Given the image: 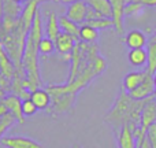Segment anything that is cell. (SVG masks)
Here are the masks:
<instances>
[{
	"mask_svg": "<svg viewBox=\"0 0 156 148\" xmlns=\"http://www.w3.org/2000/svg\"><path fill=\"white\" fill-rule=\"evenodd\" d=\"M148 99L134 100L129 96V93L126 91L121 89L115 103L108 110V113L105 114L104 117L105 122L110 124L114 128V130H116V132L122 126H125V125L140 126L141 113H143V108L145 106V103L148 102Z\"/></svg>",
	"mask_w": 156,
	"mask_h": 148,
	"instance_id": "cell-1",
	"label": "cell"
},
{
	"mask_svg": "<svg viewBox=\"0 0 156 148\" xmlns=\"http://www.w3.org/2000/svg\"><path fill=\"white\" fill-rule=\"evenodd\" d=\"M47 92L51 96V114L52 115H58V114H63L67 111L73 110L74 104H76L77 93L71 92L69 89L67 84H59V85H48L47 86Z\"/></svg>",
	"mask_w": 156,
	"mask_h": 148,
	"instance_id": "cell-2",
	"label": "cell"
},
{
	"mask_svg": "<svg viewBox=\"0 0 156 148\" xmlns=\"http://www.w3.org/2000/svg\"><path fill=\"white\" fill-rule=\"evenodd\" d=\"M155 89H156V85L154 81V75L147 71V75L143 80V82L136 89H133L132 92H129V96L134 100H144L151 96H155Z\"/></svg>",
	"mask_w": 156,
	"mask_h": 148,
	"instance_id": "cell-3",
	"label": "cell"
},
{
	"mask_svg": "<svg viewBox=\"0 0 156 148\" xmlns=\"http://www.w3.org/2000/svg\"><path fill=\"white\" fill-rule=\"evenodd\" d=\"M0 146L4 148H45L33 139L23 136H3L0 139Z\"/></svg>",
	"mask_w": 156,
	"mask_h": 148,
	"instance_id": "cell-4",
	"label": "cell"
},
{
	"mask_svg": "<svg viewBox=\"0 0 156 148\" xmlns=\"http://www.w3.org/2000/svg\"><path fill=\"white\" fill-rule=\"evenodd\" d=\"M78 40H80V38L74 37V36H70V34H67V33L60 32L59 36H58L54 41L55 49H56L60 55L66 56L67 60H70L71 59V51H73V48L76 47Z\"/></svg>",
	"mask_w": 156,
	"mask_h": 148,
	"instance_id": "cell-5",
	"label": "cell"
},
{
	"mask_svg": "<svg viewBox=\"0 0 156 148\" xmlns=\"http://www.w3.org/2000/svg\"><path fill=\"white\" fill-rule=\"evenodd\" d=\"M86 13H88V4L85 0H78L69 4L67 11H66V16L70 18L77 25H83L86 19Z\"/></svg>",
	"mask_w": 156,
	"mask_h": 148,
	"instance_id": "cell-6",
	"label": "cell"
},
{
	"mask_svg": "<svg viewBox=\"0 0 156 148\" xmlns=\"http://www.w3.org/2000/svg\"><path fill=\"white\" fill-rule=\"evenodd\" d=\"M111 7H112V22L114 29L118 34H122L125 29V5L126 0H110Z\"/></svg>",
	"mask_w": 156,
	"mask_h": 148,
	"instance_id": "cell-7",
	"label": "cell"
},
{
	"mask_svg": "<svg viewBox=\"0 0 156 148\" xmlns=\"http://www.w3.org/2000/svg\"><path fill=\"white\" fill-rule=\"evenodd\" d=\"M156 124V97L152 96L148 99L145 103L141 113V119H140V128L147 132L151 125Z\"/></svg>",
	"mask_w": 156,
	"mask_h": 148,
	"instance_id": "cell-8",
	"label": "cell"
},
{
	"mask_svg": "<svg viewBox=\"0 0 156 148\" xmlns=\"http://www.w3.org/2000/svg\"><path fill=\"white\" fill-rule=\"evenodd\" d=\"M3 103L5 104V107H7L8 113L12 114L14 117H15L16 122H19V124H25V115L22 114V100L19 99L16 95L11 93V95H7V96L3 99Z\"/></svg>",
	"mask_w": 156,
	"mask_h": 148,
	"instance_id": "cell-9",
	"label": "cell"
},
{
	"mask_svg": "<svg viewBox=\"0 0 156 148\" xmlns=\"http://www.w3.org/2000/svg\"><path fill=\"white\" fill-rule=\"evenodd\" d=\"M133 129L134 128L129 126V125H125L121 129L118 130V148H137L136 144V139L133 135Z\"/></svg>",
	"mask_w": 156,
	"mask_h": 148,
	"instance_id": "cell-10",
	"label": "cell"
},
{
	"mask_svg": "<svg viewBox=\"0 0 156 148\" xmlns=\"http://www.w3.org/2000/svg\"><path fill=\"white\" fill-rule=\"evenodd\" d=\"M30 100L34 103L37 110H48L51 106V96L47 89L43 88H37L30 92Z\"/></svg>",
	"mask_w": 156,
	"mask_h": 148,
	"instance_id": "cell-11",
	"label": "cell"
},
{
	"mask_svg": "<svg viewBox=\"0 0 156 148\" xmlns=\"http://www.w3.org/2000/svg\"><path fill=\"white\" fill-rule=\"evenodd\" d=\"M145 75H147V70L145 71H130V73H127L123 77V81H122V89L126 91L127 93L132 92L133 89H136L143 82Z\"/></svg>",
	"mask_w": 156,
	"mask_h": 148,
	"instance_id": "cell-12",
	"label": "cell"
},
{
	"mask_svg": "<svg viewBox=\"0 0 156 148\" xmlns=\"http://www.w3.org/2000/svg\"><path fill=\"white\" fill-rule=\"evenodd\" d=\"M40 0H29L27 4L25 5V8H22V14H21V21L23 22V25L30 30L34 21L36 13L38 11V4H40Z\"/></svg>",
	"mask_w": 156,
	"mask_h": 148,
	"instance_id": "cell-13",
	"label": "cell"
},
{
	"mask_svg": "<svg viewBox=\"0 0 156 148\" xmlns=\"http://www.w3.org/2000/svg\"><path fill=\"white\" fill-rule=\"evenodd\" d=\"M125 44L129 47L130 49H136V48H144L148 43L147 40V36L144 34L141 30H132L125 36Z\"/></svg>",
	"mask_w": 156,
	"mask_h": 148,
	"instance_id": "cell-14",
	"label": "cell"
},
{
	"mask_svg": "<svg viewBox=\"0 0 156 148\" xmlns=\"http://www.w3.org/2000/svg\"><path fill=\"white\" fill-rule=\"evenodd\" d=\"M86 4L93 8L97 14L104 18H112V7L110 0H85Z\"/></svg>",
	"mask_w": 156,
	"mask_h": 148,
	"instance_id": "cell-15",
	"label": "cell"
},
{
	"mask_svg": "<svg viewBox=\"0 0 156 148\" xmlns=\"http://www.w3.org/2000/svg\"><path fill=\"white\" fill-rule=\"evenodd\" d=\"M129 63L134 67H143L147 66V59H148V54H147L145 48H136L130 49L129 55H127Z\"/></svg>",
	"mask_w": 156,
	"mask_h": 148,
	"instance_id": "cell-16",
	"label": "cell"
},
{
	"mask_svg": "<svg viewBox=\"0 0 156 148\" xmlns=\"http://www.w3.org/2000/svg\"><path fill=\"white\" fill-rule=\"evenodd\" d=\"M78 38L86 44H96V41L99 40V30H96L88 23H83L80 27Z\"/></svg>",
	"mask_w": 156,
	"mask_h": 148,
	"instance_id": "cell-17",
	"label": "cell"
},
{
	"mask_svg": "<svg viewBox=\"0 0 156 148\" xmlns=\"http://www.w3.org/2000/svg\"><path fill=\"white\" fill-rule=\"evenodd\" d=\"M62 32L59 27V21H58V16L56 14L52 11L47 15V26H45V33H47V37H49L51 40L55 41V38L59 36V33Z\"/></svg>",
	"mask_w": 156,
	"mask_h": 148,
	"instance_id": "cell-18",
	"label": "cell"
},
{
	"mask_svg": "<svg viewBox=\"0 0 156 148\" xmlns=\"http://www.w3.org/2000/svg\"><path fill=\"white\" fill-rule=\"evenodd\" d=\"M147 54H148V59H147V69L149 74L154 75L156 73V40L151 37L147 43Z\"/></svg>",
	"mask_w": 156,
	"mask_h": 148,
	"instance_id": "cell-19",
	"label": "cell"
},
{
	"mask_svg": "<svg viewBox=\"0 0 156 148\" xmlns=\"http://www.w3.org/2000/svg\"><path fill=\"white\" fill-rule=\"evenodd\" d=\"M58 21H59V27L63 33H67L70 36H74V37L78 38V34H80V25H77L76 22H73L70 18H67L66 15H60L58 16Z\"/></svg>",
	"mask_w": 156,
	"mask_h": 148,
	"instance_id": "cell-20",
	"label": "cell"
},
{
	"mask_svg": "<svg viewBox=\"0 0 156 148\" xmlns=\"http://www.w3.org/2000/svg\"><path fill=\"white\" fill-rule=\"evenodd\" d=\"M88 25H90L92 27H94L96 30H107L110 27H114V22L111 18H104V16H100L97 19H93V21L86 22Z\"/></svg>",
	"mask_w": 156,
	"mask_h": 148,
	"instance_id": "cell-21",
	"label": "cell"
},
{
	"mask_svg": "<svg viewBox=\"0 0 156 148\" xmlns=\"http://www.w3.org/2000/svg\"><path fill=\"white\" fill-rule=\"evenodd\" d=\"M15 122H16L15 117H14L12 114H10V113H7L5 115L0 117V139L4 136V133L7 132L10 128L14 126Z\"/></svg>",
	"mask_w": 156,
	"mask_h": 148,
	"instance_id": "cell-22",
	"label": "cell"
},
{
	"mask_svg": "<svg viewBox=\"0 0 156 148\" xmlns=\"http://www.w3.org/2000/svg\"><path fill=\"white\" fill-rule=\"evenodd\" d=\"M55 49V43L54 40H51L49 37H43V40L38 44V52L40 55H51Z\"/></svg>",
	"mask_w": 156,
	"mask_h": 148,
	"instance_id": "cell-23",
	"label": "cell"
},
{
	"mask_svg": "<svg viewBox=\"0 0 156 148\" xmlns=\"http://www.w3.org/2000/svg\"><path fill=\"white\" fill-rule=\"evenodd\" d=\"M37 113V107L34 106V103L30 99H25L22 100V114L25 117H32Z\"/></svg>",
	"mask_w": 156,
	"mask_h": 148,
	"instance_id": "cell-24",
	"label": "cell"
},
{
	"mask_svg": "<svg viewBox=\"0 0 156 148\" xmlns=\"http://www.w3.org/2000/svg\"><path fill=\"white\" fill-rule=\"evenodd\" d=\"M143 7L145 5L141 2H127L125 5V15H133V14H137L138 11L143 10Z\"/></svg>",
	"mask_w": 156,
	"mask_h": 148,
	"instance_id": "cell-25",
	"label": "cell"
},
{
	"mask_svg": "<svg viewBox=\"0 0 156 148\" xmlns=\"http://www.w3.org/2000/svg\"><path fill=\"white\" fill-rule=\"evenodd\" d=\"M147 139H148L149 144L152 148H156V124L151 125L147 130Z\"/></svg>",
	"mask_w": 156,
	"mask_h": 148,
	"instance_id": "cell-26",
	"label": "cell"
},
{
	"mask_svg": "<svg viewBox=\"0 0 156 148\" xmlns=\"http://www.w3.org/2000/svg\"><path fill=\"white\" fill-rule=\"evenodd\" d=\"M145 7H156V0H140Z\"/></svg>",
	"mask_w": 156,
	"mask_h": 148,
	"instance_id": "cell-27",
	"label": "cell"
},
{
	"mask_svg": "<svg viewBox=\"0 0 156 148\" xmlns=\"http://www.w3.org/2000/svg\"><path fill=\"white\" fill-rule=\"evenodd\" d=\"M8 113V110H7V107H5V104L3 103V100L0 102V117H3V115H5V114Z\"/></svg>",
	"mask_w": 156,
	"mask_h": 148,
	"instance_id": "cell-28",
	"label": "cell"
},
{
	"mask_svg": "<svg viewBox=\"0 0 156 148\" xmlns=\"http://www.w3.org/2000/svg\"><path fill=\"white\" fill-rule=\"evenodd\" d=\"M137 148H152L151 144H149V141H148V139H147V136H145V139L143 140V143H141Z\"/></svg>",
	"mask_w": 156,
	"mask_h": 148,
	"instance_id": "cell-29",
	"label": "cell"
},
{
	"mask_svg": "<svg viewBox=\"0 0 156 148\" xmlns=\"http://www.w3.org/2000/svg\"><path fill=\"white\" fill-rule=\"evenodd\" d=\"M5 96H7V92H5V91H4V89H3V88H2V86H0V102H2V100H3V99H4V97H5Z\"/></svg>",
	"mask_w": 156,
	"mask_h": 148,
	"instance_id": "cell-30",
	"label": "cell"
},
{
	"mask_svg": "<svg viewBox=\"0 0 156 148\" xmlns=\"http://www.w3.org/2000/svg\"><path fill=\"white\" fill-rule=\"evenodd\" d=\"M3 19V0H0V22Z\"/></svg>",
	"mask_w": 156,
	"mask_h": 148,
	"instance_id": "cell-31",
	"label": "cell"
},
{
	"mask_svg": "<svg viewBox=\"0 0 156 148\" xmlns=\"http://www.w3.org/2000/svg\"><path fill=\"white\" fill-rule=\"evenodd\" d=\"M12 2H15V3H18V4H21V3L26 2V0H12Z\"/></svg>",
	"mask_w": 156,
	"mask_h": 148,
	"instance_id": "cell-32",
	"label": "cell"
},
{
	"mask_svg": "<svg viewBox=\"0 0 156 148\" xmlns=\"http://www.w3.org/2000/svg\"><path fill=\"white\" fill-rule=\"evenodd\" d=\"M71 148H82V147H81L80 144H73V147H71Z\"/></svg>",
	"mask_w": 156,
	"mask_h": 148,
	"instance_id": "cell-33",
	"label": "cell"
},
{
	"mask_svg": "<svg viewBox=\"0 0 156 148\" xmlns=\"http://www.w3.org/2000/svg\"><path fill=\"white\" fill-rule=\"evenodd\" d=\"M152 38H155V40H156V27H155V32H154V36H152Z\"/></svg>",
	"mask_w": 156,
	"mask_h": 148,
	"instance_id": "cell-34",
	"label": "cell"
},
{
	"mask_svg": "<svg viewBox=\"0 0 156 148\" xmlns=\"http://www.w3.org/2000/svg\"><path fill=\"white\" fill-rule=\"evenodd\" d=\"M154 81H155V85H156V73L154 74Z\"/></svg>",
	"mask_w": 156,
	"mask_h": 148,
	"instance_id": "cell-35",
	"label": "cell"
},
{
	"mask_svg": "<svg viewBox=\"0 0 156 148\" xmlns=\"http://www.w3.org/2000/svg\"><path fill=\"white\" fill-rule=\"evenodd\" d=\"M127 2H140V0H126V3Z\"/></svg>",
	"mask_w": 156,
	"mask_h": 148,
	"instance_id": "cell-36",
	"label": "cell"
},
{
	"mask_svg": "<svg viewBox=\"0 0 156 148\" xmlns=\"http://www.w3.org/2000/svg\"><path fill=\"white\" fill-rule=\"evenodd\" d=\"M155 97H156V89H155Z\"/></svg>",
	"mask_w": 156,
	"mask_h": 148,
	"instance_id": "cell-37",
	"label": "cell"
},
{
	"mask_svg": "<svg viewBox=\"0 0 156 148\" xmlns=\"http://www.w3.org/2000/svg\"><path fill=\"white\" fill-rule=\"evenodd\" d=\"M40 2H45V0H40Z\"/></svg>",
	"mask_w": 156,
	"mask_h": 148,
	"instance_id": "cell-38",
	"label": "cell"
}]
</instances>
